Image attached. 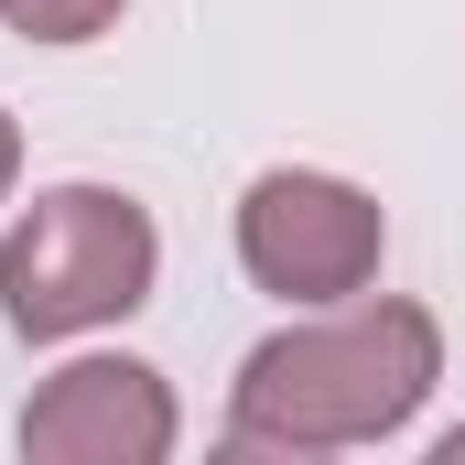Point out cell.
Here are the masks:
<instances>
[{
  "mask_svg": "<svg viewBox=\"0 0 465 465\" xmlns=\"http://www.w3.org/2000/svg\"><path fill=\"white\" fill-rule=\"evenodd\" d=\"M444 379V336L422 303H368L325 325H292L271 347H249L228 390V433L249 455H336V444H379L401 433Z\"/></svg>",
  "mask_w": 465,
  "mask_h": 465,
  "instance_id": "1",
  "label": "cell"
},
{
  "mask_svg": "<svg viewBox=\"0 0 465 465\" xmlns=\"http://www.w3.org/2000/svg\"><path fill=\"white\" fill-rule=\"evenodd\" d=\"M152 271H163V238L152 217L109 195V184H54L33 195V217L0 238V314L11 336L33 347H65L87 325H119L152 303Z\"/></svg>",
  "mask_w": 465,
  "mask_h": 465,
  "instance_id": "2",
  "label": "cell"
},
{
  "mask_svg": "<svg viewBox=\"0 0 465 465\" xmlns=\"http://www.w3.org/2000/svg\"><path fill=\"white\" fill-rule=\"evenodd\" d=\"M379 195H357L347 173H260L238 195V271L282 303H357L379 282Z\"/></svg>",
  "mask_w": 465,
  "mask_h": 465,
  "instance_id": "3",
  "label": "cell"
},
{
  "mask_svg": "<svg viewBox=\"0 0 465 465\" xmlns=\"http://www.w3.org/2000/svg\"><path fill=\"white\" fill-rule=\"evenodd\" d=\"M33 465H163L173 455V390L141 357H76L33 390L22 411Z\"/></svg>",
  "mask_w": 465,
  "mask_h": 465,
  "instance_id": "4",
  "label": "cell"
},
{
  "mask_svg": "<svg viewBox=\"0 0 465 465\" xmlns=\"http://www.w3.org/2000/svg\"><path fill=\"white\" fill-rule=\"evenodd\" d=\"M130 0H0V22L22 33V44H98Z\"/></svg>",
  "mask_w": 465,
  "mask_h": 465,
  "instance_id": "5",
  "label": "cell"
},
{
  "mask_svg": "<svg viewBox=\"0 0 465 465\" xmlns=\"http://www.w3.org/2000/svg\"><path fill=\"white\" fill-rule=\"evenodd\" d=\"M11 173H22V130H11V109H0V195H11Z\"/></svg>",
  "mask_w": 465,
  "mask_h": 465,
  "instance_id": "6",
  "label": "cell"
},
{
  "mask_svg": "<svg viewBox=\"0 0 465 465\" xmlns=\"http://www.w3.org/2000/svg\"><path fill=\"white\" fill-rule=\"evenodd\" d=\"M444 465H465V433H444Z\"/></svg>",
  "mask_w": 465,
  "mask_h": 465,
  "instance_id": "7",
  "label": "cell"
}]
</instances>
